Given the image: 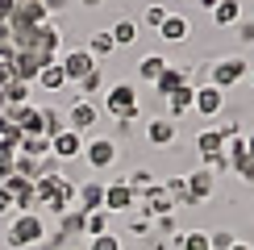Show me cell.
I'll return each instance as SVG.
<instances>
[{
  "label": "cell",
  "mask_w": 254,
  "mask_h": 250,
  "mask_svg": "<svg viewBox=\"0 0 254 250\" xmlns=\"http://www.w3.org/2000/svg\"><path fill=\"white\" fill-rule=\"evenodd\" d=\"M100 113H109L117 125H133L137 117H142V92H137L133 79H117L104 88V104Z\"/></svg>",
  "instance_id": "1"
},
{
  "label": "cell",
  "mask_w": 254,
  "mask_h": 250,
  "mask_svg": "<svg viewBox=\"0 0 254 250\" xmlns=\"http://www.w3.org/2000/svg\"><path fill=\"white\" fill-rule=\"evenodd\" d=\"M46 221L42 213H13L8 217V229H4V246L13 250H29V246H42L46 242Z\"/></svg>",
  "instance_id": "2"
},
{
  "label": "cell",
  "mask_w": 254,
  "mask_h": 250,
  "mask_svg": "<svg viewBox=\"0 0 254 250\" xmlns=\"http://www.w3.org/2000/svg\"><path fill=\"white\" fill-rule=\"evenodd\" d=\"M246 75H250L246 55H221V59L208 62V83H213V88H221V92L238 88V83L246 79Z\"/></svg>",
  "instance_id": "3"
},
{
  "label": "cell",
  "mask_w": 254,
  "mask_h": 250,
  "mask_svg": "<svg viewBox=\"0 0 254 250\" xmlns=\"http://www.w3.org/2000/svg\"><path fill=\"white\" fill-rule=\"evenodd\" d=\"M117 159H121V142L117 138H88L83 142V163H88L92 171H109Z\"/></svg>",
  "instance_id": "4"
},
{
  "label": "cell",
  "mask_w": 254,
  "mask_h": 250,
  "mask_svg": "<svg viewBox=\"0 0 254 250\" xmlns=\"http://www.w3.org/2000/svg\"><path fill=\"white\" fill-rule=\"evenodd\" d=\"M192 113H200L204 121H217L221 113H225V92L213 88V83H196V100H192Z\"/></svg>",
  "instance_id": "5"
},
{
  "label": "cell",
  "mask_w": 254,
  "mask_h": 250,
  "mask_svg": "<svg viewBox=\"0 0 254 250\" xmlns=\"http://www.w3.org/2000/svg\"><path fill=\"white\" fill-rule=\"evenodd\" d=\"M96 125H100V104H96V100H83V96H79V100L67 109V129H75V133L88 138Z\"/></svg>",
  "instance_id": "6"
},
{
  "label": "cell",
  "mask_w": 254,
  "mask_h": 250,
  "mask_svg": "<svg viewBox=\"0 0 254 250\" xmlns=\"http://www.w3.org/2000/svg\"><path fill=\"white\" fill-rule=\"evenodd\" d=\"M104 208H109L113 217H129L133 208H137V196H133V188L125 184V180H113V184H104Z\"/></svg>",
  "instance_id": "7"
},
{
  "label": "cell",
  "mask_w": 254,
  "mask_h": 250,
  "mask_svg": "<svg viewBox=\"0 0 254 250\" xmlns=\"http://www.w3.org/2000/svg\"><path fill=\"white\" fill-rule=\"evenodd\" d=\"M59 62H63V71H67V83H79L83 75H92V71L100 67L96 59L88 55V46H75V50H63L59 55Z\"/></svg>",
  "instance_id": "8"
},
{
  "label": "cell",
  "mask_w": 254,
  "mask_h": 250,
  "mask_svg": "<svg viewBox=\"0 0 254 250\" xmlns=\"http://www.w3.org/2000/svg\"><path fill=\"white\" fill-rule=\"evenodd\" d=\"M146 142L150 146H158V150H163V146H175L179 142V121H171L167 117V113H158V117H146Z\"/></svg>",
  "instance_id": "9"
},
{
  "label": "cell",
  "mask_w": 254,
  "mask_h": 250,
  "mask_svg": "<svg viewBox=\"0 0 254 250\" xmlns=\"http://www.w3.org/2000/svg\"><path fill=\"white\" fill-rule=\"evenodd\" d=\"M137 213L150 217V221H154V217H171L175 213V200L163 192V184H154V188H146V192L137 196Z\"/></svg>",
  "instance_id": "10"
},
{
  "label": "cell",
  "mask_w": 254,
  "mask_h": 250,
  "mask_svg": "<svg viewBox=\"0 0 254 250\" xmlns=\"http://www.w3.org/2000/svg\"><path fill=\"white\" fill-rule=\"evenodd\" d=\"M34 55H38L42 62H59V55H63V29L55 25V21L38 25V42H34Z\"/></svg>",
  "instance_id": "11"
},
{
  "label": "cell",
  "mask_w": 254,
  "mask_h": 250,
  "mask_svg": "<svg viewBox=\"0 0 254 250\" xmlns=\"http://www.w3.org/2000/svg\"><path fill=\"white\" fill-rule=\"evenodd\" d=\"M46 21H55V17L46 13L42 0H17L13 17H8V29H17V25H46Z\"/></svg>",
  "instance_id": "12"
},
{
  "label": "cell",
  "mask_w": 254,
  "mask_h": 250,
  "mask_svg": "<svg viewBox=\"0 0 254 250\" xmlns=\"http://www.w3.org/2000/svg\"><path fill=\"white\" fill-rule=\"evenodd\" d=\"M83 133H75V129H63L59 138H50V154H55L59 163H71V159H83Z\"/></svg>",
  "instance_id": "13"
},
{
  "label": "cell",
  "mask_w": 254,
  "mask_h": 250,
  "mask_svg": "<svg viewBox=\"0 0 254 250\" xmlns=\"http://www.w3.org/2000/svg\"><path fill=\"white\" fill-rule=\"evenodd\" d=\"M213 188H217V175L208 171L204 163L196 167V171H188V192H192V204L200 208L204 200H213Z\"/></svg>",
  "instance_id": "14"
},
{
  "label": "cell",
  "mask_w": 254,
  "mask_h": 250,
  "mask_svg": "<svg viewBox=\"0 0 254 250\" xmlns=\"http://www.w3.org/2000/svg\"><path fill=\"white\" fill-rule=\"evenodd\" d=\"M192 100H196V83H184V88H175L171 96L163 100V113L171 121H184L188 113H192Z\"/></svg>",
  "instance_id": "15"
},
{
  "label": "cell",
  "mask_w": 254,
  "mask_h": 250,
  "mask_svg": "<svg viewBox=\"0 0 254 250\" xmlns=\"http://www.w3.org/2000/svg\"><path fill=\"white\" fill-rule=\"evenodd\" d=\"M8 121L17 125L21 133H42V109L38 104H13V109H4Z\"/></svg>",
  "instance_id": "16"
},
{
  "label": "cell",
  "mask_w": 254,
  "mask_h": 250,
  "mask_svg": "<svg viewBox=\"0 0 254 250\" xmlns=\"http://www.w3.org/2000/svg\"><path fill=\"white\" fill-rule=\"evenodd\" d=\"M184 83H192V67H175V62H167V71L158 75L154 92H158V100H167L175 88H184Z\"/></svg>",
  "instance_id": "17"
},
{
  "label": "cell",
  "mask_w": 254,
  "mask_h": 250,
  "mask_svg": "<svg viewBox=\"0 0 254 250\" xmlns=\"http://www.w3.org/2000/svg\"><path fill=\"white\" fill-rule=\"evenodd\" d=\"M75 208H83V213H96V208H104V184H100V180L75 184Z\"/></svg>",
  "instance_id": "18"
},
{
  "label": "cell",
  "mask_w": 254,
  "mask_h": 250,
  "mask_svg": "<svg viewBox=\"0 0 254 250\" xmlns=\"http://www.w3.org/2000/svg\"><path fill=\"white\" fill-rule=\"evenodd\" d=\"M196 154H200V163H204V159H213V154H225V138H221V129H217V125H204V129H200L196 133Z\"/></svg>",
  "instance_id": "19"
},
{
  "label": "cell",
  "mask_w": 254,
  "mask_h": 250,
  "mask_svg": "<svg viewBox=\"0 0 254 250\" xmlns=\"http://www.w3.org/2000/svg\"><path fill=\"white\" fill-rule=\"evenodd\" d=\"M42 67H46V62H42L34 50H17L13 55V71H17V79H25V83H38Z\"/></svg>",
  "instance_id": "20"
},
{
  "label": "cell",
  "mask_w": 254,
  "mask_h": 250,
  "mask_svg": "<svg viewBox=\"0 0 254 250\" xmlns=\"http://www.w3.org/2000/svg\"><path fill=\"white\" fill-rule=\"evenodd\" d=\"M158 38H163V42H188V38H192V21H188L184 13H171L163 25H158Z\"/></svg>",
  "instance_id": "21"
},
{
  "label": "cell",
  "mask_w": 254,
  "mask_h": 250,
  "mask_svg": "<svg viewBox=\"0 0 254 250\" xmlns=\"http://www.w3.org/2000/svg\"><path fill=\"white\" fill-rule=\"evenodd\" d=\"M163 71H167V55H154V50H146V55L137 59V79L150 83V88L158 83V75H163Z\"/></svg>",
  "instance_id": "22"
},
{
  "label": "cell",
  "mask_w": 254,
  "mask_h": 250,
  "mask_svg": "<svg viewBox=\"0 0 254 250\" xmlns=\"http://www.w3.org/2000/svg\"><path fill=\"white\" fill-rule=\"evenodd\" d=\"M34 88H42V92H63V88H71V83H67V71H63V62H46Z\"/></svg>",
  "instance_id": "23"
},
{
  "label": "cell",
  "mask_w": 254,
  "mask_h": 250,
  "mask_svg": "<svg viewBox=\"0 0 254 250\" xmlns=\"http://www.w3.org/2000/svg\"><path fill=\"white\" fill-rule=\"evenodd\" d=\"M208 21H213L217 29H234L238 21H242V4H238V0H221L213 13H208Z\"/></svg>",
  "instance_id": "24"
},
{
  "label": "cell",
  "mask_w": 254,
  "mask_h": 250,
  "mask_svg": "<svg viewBox=\"0 0 254 250\" xmlns=\"http://www.w3.org/2000/svg\"><path fill=\"white\" fill-rule=\"evenodd\" d=\"M158 184H163V192L175 200V208H196L192 192H188V175H171V180H158Z\"/></svg>",
  "instance_id": "25"
},
{
  "label": "cell",
  "mask_w": 254,
  "mask_h": 250,
  "mask_svg": "<svg viewBox=\"0 0 254 250\" xmlns=\"http://www.w3.org/2000/svg\"><path fill=\"white\" fill-rule=\"evenodd\" d=\"M117 50H121V46L113 42V34H109V29H96V34L88 38V55L96 59V62H100V59H113Z\"/></svg>",
  "instance_id": "26"
},
{
  "label": "cell",
  "mask_w": 254,
  "mask_h": 250,
  "mask_svg": "<svg viewBox=\"0 0 254 250\" xmlns=\"http://www.w3.org/2000/svg\"><path fill=\"white\" fill-rule=\"evenodd\" d=\"M171 242L179 250H213V246H208V229H179Z\"/></svg>",
  "instance_id": "27"
},
{
  "label": "cell",
  "mask_w": 254,
  "mask_h": 250,
  "mask_svg": "<svg viewBox=\"0 0 254 250\" xmlns=\"http://www.w3.org/2000/svg\"><path fill=\"white\" fill-rule=\"evenodd\" d=\"M109 34H113L117 46H133V42H137V21H133V17H117V21L109 25Z\"/></svg>",
  "instance_id": "28"
},
{
  "label": "cell",
  "mask_w": 254,
  "mask_h": 250,
  "mask_svg": "<svg viewBox=\"0 0 254 250\" xmlns=\"http://www.w3.org/2000/svg\"><path fill=\"white\" fill-rule=\"evenodd\" d=\"M17 154H29V159H50V138H46V133H25Z\"/></svg>",
  "instance_id": "29"
},
{
  "label": "cell",
  "mask_w": 254,
  "mask_h": 250,
  "mask_svg": "<svg viewBox=\"0 0 254 250\" xmlns=\"http://www.w3.org/2000/svg\"><path fill=\"white\" fill-rule=\"evenodd\" d=\"M109 229H113V213L109 208H96V213L83 217V234L88 238H100V234H109Z\"/></svg>",
  "instance_id": "30"
},
{
  "label": "cell",
  "mask_w": 254,
  "mask_h": 250,
  "mask_svg": "<svg viewBox=\"0 0 254 250\" xmlns=\"http://www.w3.org/2000/svg\"><path fill=\"white\" fill-rule=\"evenodd\" d=\"M167 17H171V8H167V0H150V4H146V13H142V25H146V29H154V34H158V25H163Z\"/></svg>",
  "instance_id": "31"
},
{
  "label": "cell",
  "mask_w": 254,
  "mask_h": 250,
  "mask_svg": "<svg viewBox=\"0 0 254 250\" xmlns=\"http://www.w3.org/2000/svg\"><path fill=\"white\" fill-rule=\"evenodd\" d=\"M125 184H129V188H133V196H142V192H146V188H154V184H158V175L150 171V167H133V171H129V175H125Z\"/></svg>",
  "instance_id": "32"
},
{
  "label": "cell",
  "mask_w": 254,
  "mask_h": 250,
  "mask_svg": "<svg viewBox=\"0 0 254 250\" xmlns=\"http://www.w3.org/2000/svg\"><path fill=\"white\" fill-rule=\"evenodd\" d=\"M75 88H79V96H83V100H96L100 92H104V67H96L92 75H83Z\"/></svg>",
  "instance_id": "33"
},
{
  "label": "cell",
  "mask_w": 254,
  "mask_h": 250,
  "mask_svg": "<svg viewBox=\"0 0 254 250\" xmlns=\"http://www.w3.org/2000/svg\"><path fill=\"white\" fill-rule=\"evenodd\" d=\"M63 129H67V113H59V109H42V133H46V138H59Z\"/></svg>",
  "instance_id": "34"
},
{
  "label": "cell",
  "mask_w": 254,
  "mask_h": 250,
  "mask_svg": "<svg viewBox=\"0 0 254 250\" xmlns=\"http://www.w3.org/2000/svg\"><path fill=\"white\" fill-rule=\"evenodd\" d=\"M4 96H8V109H13V104H34L29 96H34V83H25V79H13L4 88Z\"/></svg>",
  "instance_id": "35"
},
{
  "label": "cell",
  "mask_w": 254,
  "mask_h": 250,
  "mask_svg": "<svg viewBox=\"0 0 254 250\" xmlns=\"http://www.w3.org/2000/svg\"><path fill=\"white\" fill-rule=\"evenodd\" d=\"M125 229H129L133 238H150L154 234V221H150V217H142V213H133L129 221H125Z\"/></svg>",
  "instance_id": "36"
},
{
  "label": "cell",
  "mask_w": 254,
  "mask_h": 250,
  "mask_svg": "<svg viewBox=\"0 0 254 250\" xmlns=\"http://www.w3.org/2000/svg\"><path fill=\"white\" fill-rule=\"evenodd\" d=\"M88 250H125V246H121V234L109 229V234H100V238H88Z\"/></svg>",
  "instance_id": "37"
},
{
  "label": "cell",
  "mask_w": 254,
  "mask_h": 250,
  "mask_svg": "<svg viewBox=\"0 0 254 250\" xmlns=\"http://www.w3.org/2000/svg\"><path fill=\"white\" fill-rule=\"evenodd\" d=\"M234 242H238L234 229H208V246H213V250H229Z\"/></svg>",
  "instance_id": "38"
},
{
  "label": "cell",
  "mask_w": 254,
  "mask_h": 250,
  "mask_svg": "<svg viewBox=\"0 0 254 250\" xmlns=\"http://www.w3.org/2000/svg\"><path fill=\"white\" fill-rule=\"evenodd\" d=\"M154 234H158V238H175V234H179L175 213H171V217H154Z\"/></svg>",
  "instance_id": "39"
},
{
  "label": "cell",
  "mask_w": 254,
  "mask_h": 250,
  "mask_svg": "<svg viewBox=\"0 0 254 250\" xmlns=\"http://www.w3.org/2000/svg\"><path fill=\"white\" fill-rule=\"evenodd\" d=\"M234 29H238V38H242V46H254V17H242Z\"/></svg>",
  "instance_id": "40"
},
{
  "label": "cell",
  "mask_w": 254,
  "mask_h": 250,
  "mask_svg": "<svg viewBox=\"0 0 254 250\" xmlns=\"http://www.w3.org/2000/svg\"><path fill=\"white\" fill-rule=\"evenodd\" d=\"M217 129H221V138H225V142H234V138H242V121H234V117H229V121H221Z\"/></svg>",
  "instance_id": "41"
},
{
  "label": "cell",
  "mask_w": 254,
  "mask_h": 250,
  "mask_svg": "<svg viewBox=\"0 0 254 250\" xmlns=\"http://www.w3.org/2000/svg\"><path fill=\"white\" fill-rule=\"evenodd\" d=\"M13 79H17V71H13V59H0V88H8Z\"/></svg>",
  "instance_id": "42"
},
{
  "label": "cell",
  "mask_w": 254,
  "mask_h": 250,
  "mask_svg": "<svg viewBox=\"0 0 254 250\" xmlns=\"http://www.w3.org/2000/svg\"><path fill=\"white\" fill-rule=\"evenodd\" d=\"M13 213H17L13 196H8V188H0V217H13Z\"/></svg>",
  "instance_id": "43"
},
{
  "label": "cell",
  "mask_w": 254,
  "mask_h": 250,
  "mask_svg": "<svg viewBox=\"0 0 254 250\" xmlns=\"http://www.w3.org/2000/svg\"><path fill=\"white\" fill-rule=\"evenodd\" d=\"M42 4H46V13H50V17H55V13H63V8H67V4H71V0H42Z\"/></svg>",
  "instance_id": "44"
},
{
  "label": "cell",
  "mask_w": 254,
  "mask_h": 250,
  "mask_svg": "<svg viewBox=\"0 0 254 250\" xmlns=\"http://www.w3.org/2000/svg\"><path fill=\"white\" fill-rule=\"evenodd\" d=\"M13 8H17V0H0V21L13 17Z\"/></svg>",
  "instance_id": "45"
},
{
  "label": "cell",
  "mask_w": 254,
  "mask_h": 250,
  "mask_svg": "<svg viewBox=\"0 0 254 250\" xmlns=\"http://www.w3.org/2000/svg\"><path fill=\"white\" fill-rule=\"evenodd\" d=\"M8 129H13V121H8V113H0V138H8Z\"/></svg>",
  "instance_id": "46"
},
{
  "label": "cell",
  "mask_w": 254,
  "mask_h": 250,
  "mask_svg": "<svg viewBox=\"0 0 254 250\" xmlns=\"http://www.w3.org/2000/svg\"><path fill=\"white\" fill-rule=\"evenodd\" d=\"M8 175H13V163H0V184H8Z\"/></svg>",
  "instance_id": "47"
},
{
  "label": "cell",
  "mask_w": 254,
  "mask_h": 250,
  "mask_svg": "<svg viewBox=\"0 0 254 250\" xmlns=\"http://www.w3.org/2000/svg\"><path fill=\"white\" fill-rule=\"evenodd\" d=\"M0 42H13V29H8V21H0Z\"/></svg>",
  "instance_id": "48"
},
{
  "label": "cell",
  "mask_w": 254,
  "mask_h": 250,
  "mask_svg": "<svg viewBox=\"0 0 254 250\" xmlns=\"http://www.w3.org/2000/svg\"><path fill=\"white\" fill-rule=\"evenodd\" d=\"M229 250H254V242H246V238H238V242L229 246Z\"/></svg>",
  "instance_id": "49"
},
{
  "label": "cell",
  "mask_w": 254,
  "mask_h": 250,
  "mask_svg": "<svg viewBox=\"0 0 254 250\" xmlns=\"http://www.w3.org/2000/svg\"><path fill=\"white\" fill-rule=\"evenodd\" d=\"M196 4H200V8H204V13H213V8L221 4V0H196Z\"/></svg>",
  "instance_id": "50"
},
{
  "label": "cell",
  "mask_w": 254,
  "mask_h": 250,
  "mask_svg": "<svg viewBox=\"0 0 254 250\" xmlns=\"http://www.w3.org/2000/svg\"><path fill=\"white\" fill-rule=\"evenodd\" d=\"M246 154H250V159H254V129L246 133Z\"/></svg>",
  "instance_id": "51"
},
{
  "label": "cell",
  "mask_w": 254,
  "mask_h": 250,
  "mask_svg": "<svg viewBox=\"0 0 254 250\" xmlns=\"http://www.w3.org/2000/svg\"><path fill=\"white\" fill-rule=\"evenodd\" d=\"M79 4H83V8H100L104 0H79Z\"/></svg>",
  "instance_id": "52"
},
{
  "label": "cell",
  "mask_w": 254,
  "mask_h": 250,
  "mask_svg": "<svg viewBox=\"0 0 254 250\" xmlns=\"http://www.w3.org/2000/svg\"><path fill=\"white\" fill-rule=\"evenodd\" d=\"M246 79H250V88H254V67H250V75H246Z\"/></svg>",
  "instance_id": "53"
}]
</instances>
